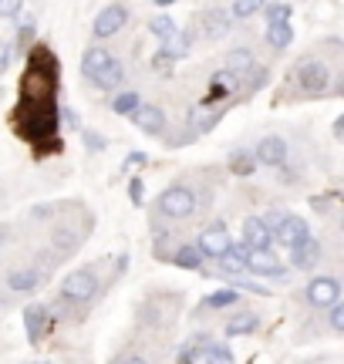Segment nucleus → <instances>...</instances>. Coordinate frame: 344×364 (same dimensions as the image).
I'll use <instances>...</instances> for the list:
<instances>
[{
    "label": "nucleus",
    "instance_id": "473e14b6",
    "mask_svg": "<svg viewBox=\"0 0 344 364\" xmlns=\"http://www.w3.org/2000/svg\"><path fill=\"white\" fill-rule=\"evenodd\" d=\"M331 327L334 331H344V307L341 304H334L331 307Z\"/></svg>",
    "mask_w": 344,
    "mask_h": 364
},
{
    "label": "nucleus",
    "instance_id": "ea45409f",
    "mask_svg": "<svg viewBox=\"0 0 344 364\" xmlns=\"http://www.w3.org/2000/svg\"><path fill=\"white\" fill-rule=\"evenodd\" d=\"M34 364H48V361H34Z\"/></svg>",
    "mask_w": 344,
    "mask_h": 364
},
{
    "label": "nucleus",
    "instance_id": "9b49d317",
    "mask_svg": "<svg viewBox=\"0 0 344 364\" xmlns=\"http://www.w3.org/2000/svg\"><path fill=\"white\" fill-rule=\"evenodd\" d=\"M243 270L257 273V277H284V273H287V270H284V263H280L270 250H267V253H250Z\"/></svg>",
    "mask_w": 344,
    "mask_h": 364
},
{
    "label": "nucleus",
    "instance_id": "cd10ccee",
    "mask_svg": "<svg viewBox=\"0 0 344 364\" xmlns=\"http://www.w3.org/2000/svg\"><path fill=\"white\" fill-rule=\"evenodd\" d=\"M51 243H54V250H61V253H71V250H75V243H78V236L71 233V230H54Z\"/></svg>",
    "mask_w": 344,
    "mask_h": 364
},
{
    "label": "nucleus",
    "instance_id": "b1692460",
    "mask_svg": "<svg viewBox=\"0 0 344 364\" xmlns=\"http://www.w3.org/2000/svg\"><path fill=\"white\" fill-rule=\"evenodd\" d=\"M264 14H267L270 24H291L294 7L291 4H264Z\"/></svg>",
    "mask_w": 344,
    "mask_h": 364
},
{
    "label": "nucleus",
    "instance_id": "7c9ffc66",
    "mask_svg": "<svg viewBox=\"0 0 344 364\" xmlns=\"http://www.w3.org/2000/svg\"><path fill=\"white\" fill-rule=\"evenodd\" d=\"M257 11H260V4H253V0H237V4L230 7L233 17H250V14H257ZM233 17H230V21H233Z\"/></svg>",
    "mask_w": 344,
    "mask_h": 364
},
{
    "label": "nucleus",
    "instance_id": "7ed1b4c3",
    "mask_svg": "<svg viewBox=\"0 0 344 364\" xmlns=\"http://www.w3.org/2000/svg\"><path fill=\"white\" fill-rule=\"evenodd\" d=\"M243 247L250 250V253H267V250L274 247V233L267 230L264 216H250V220L243 223Z\"/></svg>",
    "mask_w": 344,
    "mask_h": 364
},
{
    "label": "nucleus",
    "instance_id": "e433bc0d",
    "mask_svg": "<svg viewBox=\"0 0 344 364\" xmlns=\"http://www.w3.org/2000/svg\"><path fill=\"white\" fill-rule=\"evenodd\" d=\"M61 115H65V122H68V125H78V112H71V108H65Z\"/></svg>",
    "mask_w": 344,
    "mask_h": 364
},
{
    "label": "nucleus",
    "instance_id": "412c9836",
    "mask_svg": "<svg viewBox=\"0 0 344 364\" xmlns=\"http://www.w3.org/2000/svg\"><path fill=\"white\" fill-rule=\"evenodd\" d=\"M267 41H270L274 48H287L294 41V27L291 24H270L267 27Z\"/></svg>",
    "mask_w": 344,
    "mask_h": 364
},
{
    "label": "nucleus",
    "instance_id": "f704fd0d",
    "mask_svg": "<svg viewBox=\"0 0 344 364\" xmlns=\"http://www.w3.org/2000/svg\"><path fill=\"white\" fill-rule=\"evenodd\" d=\"M85 142H88V149H105V139H102V135H92V132L85 135Z\"/></svg>",
    "mask_w": 344,
    "mask_h": 364
},
{
    "label": "nucleus",
    "instance_id": "bb28decb",
    "mask_svg": "<svg viewBox=\"0 0 344 364\" xmlns=\"http://www.w3.org/2000/svg\"><path fill=\"white\" fill-rule=\"evenodd\" d=\"M203 361H206V364H233V354L226 351L223 344H210V348H206V354H203Z\"/></svg>",
    "mask_w": 344,
    "mask_h": 364
},
{
    "label": "nucleus",
    "instance_id": "dca6fc26",
    "mask_svg": "<svg viewBox=\"0 0 344 364\" xmlns=\"http://www.w3.org/2000/svg\"><path fill=\"white\" fill-rule=\"evenodd\" d=\"M226 68H230V75H247V71H253V54L247 48H237V51L226 54Z\"/></svg>",
    "mask_w": 344,
    "mask_h": 364
},
{
    "label": "nucleus",
    "instance_id": "c756f323",
    "mask_svg": "<svg viewBox=\"0 0 344 364\" xmlns=\"http://www.w3.org/2000/svg\"><path fill=\"white\" fill-rule=\"evenodd\" d=\"M230 169L240 172V176H250V172H253V159L247 156V152H233V159H230Z\"/></svg>",
    "mask_w": 344,
    "mask_h": 364
},
{
    "label": "nucleus",
    "instance_id": "5701e85b",
    "mask_svg": "<svg viewBox=\"0 0 344 364\" xmlns=\"http://www.w3.org/2000/svg\"><path fill=\"white\" fill-rule=\"evenodd\" d=\"M257 324H260V321H257V314H240V317H233V321L226 324V334H230V338H237V334L253 331Z\"/></svg>",
    "mask_w": 344,
    "mask_h": 364
},
{
    "label": "nucleus",
    "instance_id": "58836bf2",
    "mask_svg": "<svg viewBox=\"0 0 344 364\" xmlns=\"http://www.w3.org/2000/svg\"><path fill=\"white\" fill-rule=\"evenodd\" d=\"M125 364H149V361H146V358H129Z\"/></svg>",
    "mask_w": 344,
    "mask_h": 364
},
{
    "label": "nucleus",
    "instance_id": "393cba45",
    "mask_svg": "<svg viewBox=\"0 0 344 364\" xmlns=\"http://www.w3.org/2000/svg\"><path fill=\"white\" fill-rule=\"evenodd\" d=\"M247 257H250V250L243 247V243H230V250H226V267H230V270H233V267H237V270H243V267H247Z\"/></svg>",
    "mask_w": 344,
    "mask_h": 364
},
{
    "label": "nucleus",
    "instance_id": "ddd939ff",
    "mask_svg": "<svg viewBox=\"0 0 344 364\" xmlns=\"http://www.w3.org/2000/svg\"><path fill=\"white\" fill-rule=\"evenodd\" d=\"M112 61V54H108V48H102V44H95V48H88L85 51V58H81V71H85V78H92L102 71V68Z\"/></svg>",
    "mask_w": 344,
    "mask_h": 364
},
{
    "label": "nucleus",
    "instance_id": "72a5a7b5",
    "mask_svg": "<svg viewBox=\"0 0 344 364\" xmlns=\"http://www.w3.org/2000/svg\"><path fill=\"white\" fill-rule=\"evenodd\" d=\"M129 196H132L135 206L142 203V179H129Z\"/></svg>",
    "mask_w": 344,
    "mask_h": 364
},
{
    "label": "nucleus",
    "instance_id": "f257e3e1",
    "mask_svg": "<svg viewBox=\"0 0 344 364\" xmlns=\"http://www.w3.org/2000/svg\"><path fill=\"white\" fill-rule=\"evenodd\" d=\"M159 209H162V216H169V220H186L196 209V196H193V189H186V186H169L159 196Z\"/></svg>",
    "mask_w": 344,
    "mask_h": 364
},
{
    "label": "nucleus",
    "instance_id": "f3484780",
    "mask_svg": "<svg viewBox=\"0 0 344 364\" xmlns=\"http://www.w3.org/2000/svg\"><path fill=\"white\" fill-rule=\"evenodd\" d=\"M7 287H11V290H34V287H41V273L38 270H14L11 277H7Z\"/></svg>",
    "mask_w": 344,
    "mask_h": 364
},
{
    "label": "nucleus",
    "instance_id": "0eeeda50",
    "mask_svg": "<svg viewBox=\"0 0 344 364\" xmlns=\"http://www.w3.org/2000/svg\"><path fill=\"white\" fill-rule=\"evenodd\" d=\"M338 297H341V284H338L334 277H318V280L307 284V300H311L314 307H334Z\"/></svg>",
    "mask_w": 344,
    "mask_h": 364
},
{
    "label": "nucleus",
    "instance_id": "9d476101",
    "mask_svg": "<svg viewBox=\"0 0 344 364\" xmlns=\"http://www.w3.org/2000/svg\"><path fill=\"white\" fill-rule=\"evenodd\" d=\"M257 162H264V166H284L287 162V142L280 135H267L264 142L257 145Z\"/></svg>",
    "mask_w": 344,
    "mask_h": 364
},
{
    "label": "nucleus",
    "instance_id": "1a4fd4ad",
    "mask_svg": "<svg viewBox=\"0 0 344 364\" xmlns=\"http://www.w3.org/2000/svg\"><path fill=\"white\" fill-rule=\"evenodd\" d=\"M132 122L146 132V135H159V132L166 129V115H162L159 105H139V108H135V115H132Z\"/></svg>",
    "mask_w": 344,
    "mask_h": 364
},
{
    "label": "nucleus",
    "instance_id": "f03ea898",
    "mask_svg": "<svg viewBox=\"0 0 344 364\" xmlns=\"http://www.w3.org/2000/svg\"><path fill=\"white\" fill-rule=\"evenodd\" d=\"M230 233H226L223 223H210L203 233H199V257H210V260H223L226 250H230Z\"/></svg>",
    "mask_w": 344,
    "mask_h": 364
},
{
    "label": "nucleus",
    "instance_id": "a878e982",
    "mask_svg": "<svg viewBox=\"0 0 344 364\" xmlns=\"http://www.w3.org/2000/svg\"><path fill=\"white\" fill-rule=\"evenodd\" d=\"M149 31L156 38H169V34H176V24H172V17H166V14H156V17H149Z\"/></svg>",
    "mask_w": 344,
    "mask_h": 364
},
{
    "label": "nucleus",
    "instance_id": "a211bd4d",
    "mask_svg": "<svg viewBox=\"0 0 344 364\" xmlns=\"http://www.w3.org/2000/svg\"><path fill=\"white\" fill-rule=\"evenodd\" d=\"M226 27H230V17H226L220 7H213V11L206 14V34H210V38H223Z\"/></svg>",
    "mask_w": 344,
    "mask_h": 364
},
{
    "label": "nucleus",
    "instance_id": "f8f14e48",
    "mask_svg": "<svg viewBox=\"0 0 344 364\" xmlns=\"http://www.w3.org/2000/svg\"><path fill=\"white\" fill-rule=\"evenodd\" d=\"M291 260L297 270H311V267H318L321 263V243L314 240V236H307L304 243H297V247L291 250Z\"/></svg>",
    "mask_w": 344,
    "mask_h": 364
},
{
    "label": "nucleus",
    "instance_id": "c9c22d12",
    "mask_svg": "<svg viewBox=\"0 0 344 364\" xmlns=\"http://www.w3.org/2000/svg\"><path fill=\"white\" fill-rule=\"evenodd\" d=\"M7 61H11V51H7V44H0V75L7 71Z\"/></svg>",
    "mask_w": 344,
    "mask_h": 364
},
{
    "label": "nucleus",
    "instance_id": "4468645a",
    "mask_svg": "<svg viewBox=\"0 0 344 364\" xmlns=\"http://www.w3.org/2000/svg\"><path fill=\"white\" fill-rule=\"evenodd\" d=\"M24 327H27V338L38 341L44 334V327H48V311L41 307V304H31L24 311Z\"/></svg>",
    "mask_w": 344,
    "mask_h": 364
},
{
    "label": "nucleus",
    "instance_id": "4c0bfd02",
    "mask_svg": "<svg viewBox=\"0 0 344 364\" xmlns=\"http://www.w3.org/2000/svg\"><path fill=\"white\" fill-rule=\"evenodd\" d=\"M129 162H132V166H142V162H146V156H142V152H135V156H129ZM129 162H125V166H129Z\"/></svg>",
    "mask_w": 344,
    "mask_h": 364
},
{
    "label": "nucleus",
    "instance_id": "423d86ee",
    "mask_svg": "<svg viewBox=\"0 0 344 364\" xmlns=\"http://www.w3.org/2000/svg\"><path fill=\"white\" fill-rule=\"evenodd\" d=\"M297 81H301V88L304 91H324L328 88V81H331V71L324 61H301L297 65Z\"/></svg>",
    "mask_w": 344,
    "mask_h": 364
},
{
    "label": "nucleus",
    "instance_id": "6e6552de",
    "mask_svg": "<svg viewBox=\"0 0 344 364\" xmlns=\"http://www.w3.org/2000/svg\"><path fill=\"white\" fill-rule=\"evenodd\" d=\"M125 21H129V7H122V4H108V7H102V14L95 17V38H112Z\"/></svg>",
    "mask_w": 344,
    "mask_h": 364
},
{
    "label": "nucleus",
    "instance_id": "aec40b11",
    "mask_svg": "<svg viewBox=\"0 0 344 364\" xmlns=\"http://www.w3.org/2000/svg\"><path fill=\"white\" fill-rule=\"evenodd\" d=\"M186 51H189V38H186V34H179V31H176V34H169V38H166V48H162V54H166L169 61L183 58Z\"/></svg>",
    "mask_w": 344,
    "mask_h": 364
},
{
    "label": "nucleus",
    "instance_id": "4be33fe9",
    "mask_svg": "<svg viewBox=\"0 0 344 364\" xmlns=\"http://www.w3.org/2000/svg\"><path fill=\"white\" fill-rule=\"evenodd\" d=\"M172 263L183 267V270H199V267H203V257H199L196 247H183L176 257H172Z\"/></svg>",
    "mask_w": 344,
    "mask_h": 364
},
{
    "label": "nucleus",
    "instance_id": "c85d7f7f",
    "mask_svg": "<svg viewBox=\"0 0 344 364\" xmlns=\"http://www.w3.org/2000/svg\"><path fill=\"white\" fill-rule=\"evenodd\" d=\"M240 294H237V287H226V290H216L210 297V307H230V304H237Z\"/></svg>",
    "mask_w": 344,
    "mask_h": 364
},
{
    "label": "nucleus",
    "instance_id": "2f4dec72",
    "mask_svg": "<svg viewBox=\"0 0 344 364\" xmlns=\"http://www.w3.org/2000/svg\"><path fill=\"white\" fill-rule=\"evenodd\" d=\"M24 11V4H17V0H0V17H11V14H21Z\"/></svg>",
    "mask_w": 344,
    "mask_h": 364
},
{
    "label": "nucleus",
    "instance_id": "6ab92c4d",
    "mask_svg": "<svg viewBox=\"0 0 344 364\" xmlns=\"http://www.w3.org/2000/svg\"><path fill=\"white\" fill-rule=\"evenodd\" d=\"M139 105H142V98H139L135 91H122L119 98L112 102V112H115V115H135Z\"/></svg>",
    "mask_w": 344,
    "mask_h": 364
},
{
    "label": "nucleus",
    "instance_id": "39448f33",
    "mask_svg": "<svg viewBox=\"0 0 344 364\" xmlns=\"http://www.w3.org/2000/svg\"><path fill=\"white\" fill-rule=\"evenodd\" d=\"M274 233V240H280L284 247H297V243H304L307 236H311V230H307V223L301 220V216H280L277 226L270 230Z\"/></svg>",
    "mask_w": 344,
    "mask_h": 364
},
{
    "label": "nucleus",
    "instance_id": "2eb2a0df",
    "mask_svg": "<svg viewBox=\"0 0 344 364\" xmlns=\"http://www.w3.org/2000/svg\"><path fill=\"white\" fill-rule=\"evenodd\" d=\"M122 78H125V68H122V61H115V58H112V61H108V65L95 75V85H98V88H119Z\"/></svg>",
    "mask_w": 344,
    "mask_h": 364
},
{
    "label": "nucleus",
    "instance_id": "20e7f679",
    "mask_svg": "<svg viewBox=\"0 0 344 364\" xmlns=\"http://www.w3.org/2000/svg\"><path fill=\"white\" fill-rule=\"evenodd\" d=\"M98 277L92 270H75L65 277V297L68 300H92L95 290H98Z\"/></svg>",
    "mask_w": 344,
    "mask_h": 364
}]
</instances>
